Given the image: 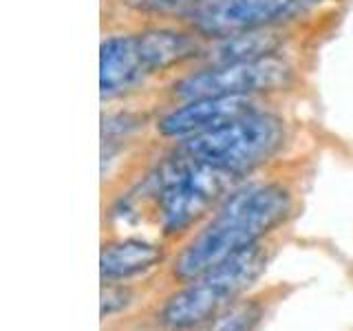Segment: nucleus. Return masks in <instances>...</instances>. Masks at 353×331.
I'll return each mask as SVG.
<instances>
[{
  "instance_id": "1",
  "label": "nucleus",
  "mask_w": 353,
  "mask_h": 331,
  "mask_svg": "<svg viewBox=\"0 0 353 331\" xmlns=\"http://www.w3.org/2000/svg\"><path fill=\"white\" fill-rule=\"evenodd\" d=\"M298 174L274 166L248 177L157 272L159 294L194 281L216 263L285 232L298 214Z\"/></svg>"
},
{
  "instance_id": "2",
  "label": "nucleus",
  "mask_w": 353,
  "mask_h": 331,
  "mask_svg": "<svg viewBox=\"0 0 353 331\" xmlns=\"http://www.w3.org/2000/svg\"><path fill=\"white\" fill-rule=\"evenodd\" d=\"M281 245L283 232L216 263L194 281L150 298L143 316L132 323L148 331H196L254 292Z\"/></svg>"
},
{
  "instance_id": "3",
  "label": "nucleus",
  "mask_w": 353,
  "mask_h": 331,
  "mask_svg": "<svg viewBox=\"0 0 353 331\" xmlns=\"http://www.w3.org/2000/svg\"><path fill=\"white\" fill-rule=\"evenodd\" d=\"M290 141V121L276 106H268L225 126L172 143L170 148L188 159L214 166L243 181L274 166Z\"/></svg>"
},
{
  "instance_id": "4",
  "label": "nucleus",
  "mask_w": 353,
  "mask_h": 331,
  "mask_svg": "<svg viewBox=\"0 0 353 331\" xmlns=\"http://www.w3.org/2000/svg\"><path fill=\"white\" fill-rule=\"evenodd\" d=\"M298 82H301L298 64L287 53H276L250 62L196 66L159 86L154 93V104L159 108L163 104L216 95L283 97L285 93L294 91Z\"/></svg>"
},
{
  "instance_id": "5",
  "label": "nucleus",
  "mask_w": 353,
  "mask_h": 331,
  "mask_svg": "<svg viewBox=\"0 0 353 331\" xmlns=\"http://www.w3.org/2000/svg\"><path fill=\"white\" fill-rule=\"evenodd\" d=\"M279 97L263 95H216L196 97L176 104H163L154 110L150 121L148 141L157 146H172L185 141L205 130L225 126L230 121L241 119L261 108L276 106Z\"/></svg>"
},
{
  "instance_id": "6",
  "label": "nucleus",
  "mask_w": 353,
  "mask_h": 331,
  "mask_svg": "<svg viewBox=\"0 0 353 331\" xmlns=\"http://www.w3.org/2000/svg\"><path fill=\"white\" fill-rule=\"evenodd\" d=\"M137 53L154 86L192 71L201 62L208 40L185 22H150L135 27Z\"/></svg>"
},
{
  "instance_id": "7",
  "label": "nucleus",
  "mask_w": 353,
  "mask_h": 331,
  "mask_svg": "<svg viewBox=\"0 0 353 331\" xmlns=\"http://www.w3.org/2000/svg\"><path fill=\"white\" fill-rule=\"evenodd\" d=\"M99 93L104 106L152 99L157 93V86L148 80L141 66L135 27L110 25L104 31L99 47Z\"/></svg>"
},
{
  "instance_id": "8",
  "label": "nucleus",
  "mask_w": 353,
  "mask_h": 331,
  "mask_svg": "<svg viewBox=\"0 0 353 331\" xmlns=\"http://www.w3.org/2000/svg\"><path fill=\"white\" fill-rule=\"evenodd\" d=\"M172 248L163 241H148L139 237H108L102 241L99 254V276L102 283H128L157 274Z\"/></svg>"
},
{
  "instance_id": "9",
  "label": "nucleus",
  "mask_w": 353,
  "mask_h": 331,
  "mask_svg": "<svg viewBox=\"0 0 353 331\" xmlns=\"http://www.w3.org/2000/svg\"><path fill=\"white\" fill-rule=\"evenodd\" d=\"M298 27H268L241 31L223 38L208 40L203 58L196 66H219V64H236L270 58L276 53H285L287 44L296 36ZM194 66V69H196Z\"/></svg>"
},
{
  "instance_id": "10",
  "label": "nucleus",
  "mask_w": 353,
  "mask_h": 331,
  "mask_svg": "<svg viewBox=\"0 0 353 331\" xmlns=\"http://www.w3.org/2000/svg\"><path fill=\"white\" fill-rule=\"evenodd\" d=\"M281 296L283 287H268V290L252 292L196 331H259L265 316L281 301Z\"/></svg>"
},
{
  "instance_id": "11",
  "label": "nucleus",
  "mask_w": 353,
  "mask_h": 331,
  "mask_svg": "<svg viewBox=\"0 0 353 331\" xmlns=\"http://www.w3.org/2000/svg\"><path fill=\"white\" fill-rule=\"evenodd\" d=\"M117 16L115 25H150V22H185L201 0H110Z\"/></svg>"
}]
</instances>
